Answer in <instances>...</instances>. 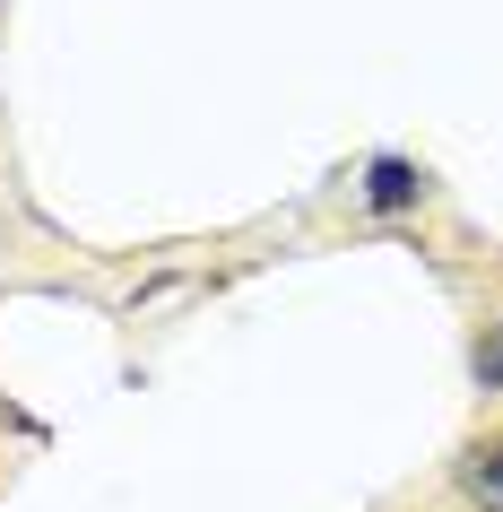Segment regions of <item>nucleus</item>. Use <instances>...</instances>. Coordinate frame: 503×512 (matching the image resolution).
Returning <instances> with one entry per match:
<instances>
[{
	"mask_svg": "<svg viewBox=\"0 0 503 512\" xmlns=\"http://www.w3.org/2000/svg\"><path fill=\"white\" fill-rule=\"evenodd\" d=\"M356 191H365V209H373V217H408L434 183H425V165H417V157H373Z\"/></svg>",
	"mask_w": 503,
	"mask_h": 512,
	"instance_id": "nucleus-1",
	"label": "nucleus"
},
{
	"mask_svg": "<svg viewBox=\"0 0 503 512\" xmlns=\"http://www.w3.org/2000/svg\"><path fill=\"white\" fill-rule=\"evenodd\" d=\"M460 486H469L486 512H503V434H495V443H477V452L460 460Z\"/></svg>",
	"mask_w": 503,
	"mask_h": 512,
	"instance_id": "nucleus-2",
	"label": "nucleus"
},
{
	"mask_svg": "<svg viewBox=\"0 0 503 512\" xmlns=\"http://www.w3.org/2000/svg\"><path fill=\"white\" fill-rule=\"evenodd\" d=\"M477 391H503V330H495V348H477Z\"/></svg>",
	"mask_w": 503,
	"mask_h": 512,
	"instance_id": "nucleus-3",
	"label": "nucleus"
}]
</instances>
